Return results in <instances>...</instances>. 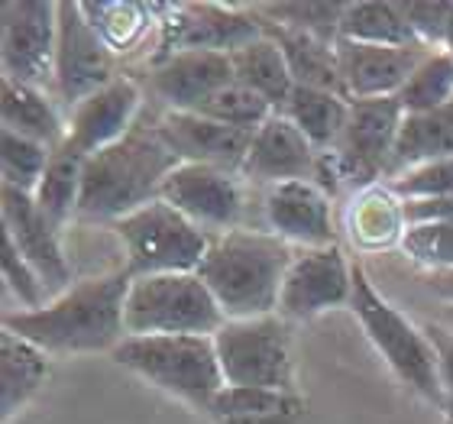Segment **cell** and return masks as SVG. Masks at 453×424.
Wrapping results in <instances>:
<instances>
[{"mask_svg": "<svg viewBox=\"0 0 453 424\" xmlns=\"http://www.w3.org/2000/svg\"><path fill=\"white\" fill-rule=\"evenodd\" d=\"M437 159H453V101L427 113H405L395 152L388 159L386 181Z\"/></svg>", "mask_w": 453, "mask_h": 424, "instance_id": "7402d4cb", "label": "cell"}, {"mask_svg": "<svg viewBox=\"0 0 453 424\" xmlns=\"http://www.w3.org/2000/svg\"><path fill=\"white\" fill-rule=\"evenodd\" d=\"M349 308L359 318L366 337L372 340V347L382 353V359L408 389H415L418 396L431 398V402H444V389H441V376H437V357L425 328L411 324L395 305H388L359 263H353Z\"/></svg>", "mask_w": 453, "mask_h": 424, "instance_id": "8992f818", "label": "cell"}, {"mask_svg": "<svg viewBox=\"0 0 453 424\" xmlns=\"http://www.w3.org/2000/svg\"><path fill=\"white\" fill-rule=\"evenodd\" d=\"M279 113H285L308 136V143H311L314 150L321 152V156H327L337 146L343 127H347L349 97L334 95V91H321V88L295 85L288 104Z\"/></svg>", "mask_w": 453, "mask_h": 424, "instance_id": "83f0119b", "label": "cell"}, {"mask_svg": "<svg viewBox=\"0 0 453 424\" xmlns=\"http://www.w3.org/2000/svg\"><path fill=\"white\" fill-rule=\"evenodd\" d=\"M162 13L159 49L150 62L172 52H236L265 33L250 7H220V4H169L156 7Z\"/></svg>", "mask_w": 453, "mask_h": 424, "instance_id": "8fae6325", "label": "cell"}, {"mask_svg": "<svg viewBox=\"0 0 453 424\" xmlns=\"http://www.w3.org/2000/svg\"><path fill=\"white\" fill-rule=\"evenodd\" d=\"M91 27L104 36V42L113 52L136 46L152 27L156 7L150 4H81Z\"/></svg>", "mask_w": 453, "mask_h": 424, "instance_id": "1f68e13d", "label": "cell"}, {"mask_svg": "<svg viewBox=\"0 0 453 424\" xmlns=\"http://www.w3.org/2000/svg\"><path fill=\"white\" fill-rule=\"evenodd\" d=\"M85 162L88 156L72 146V143H58L49 166L42 172V181L33 191L36 208L62 230V227L78 217V204H81V185H85Z\"/></svg>", "mask_w": 453, "mask_h": 424, "instance_id": "4316f807", "label": "cell"}, {"mask_svg": "<svg viewBox=\"0 0 453 424\" xmlns=\"http://www.w3.org/2000/svg\"><path fill=\"white\" fill-rule=\"evenodd\" d=\"M214 347L226 386L295 392L292 340L282 314L226 320L214 334Z\"/></svg>", "mask_w": 453, "mask_h": 424, "instance_id": "ba28073f", "label": "cell"}, {"mask_svg": "<svg viewBox=\"0 0 453 424\" xmlns=\"http://www.w3.org/2000/svg\"><path fill=\"white\" fill-rule=\"evenodd\" d=\"M111 230L123 243V269L140 275H165V273H198L214 236L204 234L198 224L175 211L169 201H150L140 211L113 220Z\"/></svg>", "mask_w": 453, "mask_h": 424, "instance_id": "52a82bcc", "label": "cell"}, {"mask_svg": "<svg viewBox=\"0 0 453 424\" xmlns=\"http://www.w3.org/2000/svg\"><path fill=\"white\" fill-rule=\"evenodd\" d=\"M117 52L91 27L81 4H58V49H56V101L72 111L85 97L117 81Z\"/></svg>", "mask_w": 453, "mask_h": 424, "instance_id": "7c38bea8", "label": "cell"}, {"mask_svg": "<svg viewBox=\"0 0 453 424\" xmlns=\"http://www.w3.org/2000/svg\"><path fill=\"white\" fill-rule=\"evenodd\" d=\"M0 175H4V189H17L33 195L36 185L42 181V172L49 166L52 150L36 140H27L13 130H4L0 136Z\"/></svg>", "mask_w": 453, "mask_h": 424, "instance_id": "e575fe53", "label": "cell"}, {"mask_svg": "<svg viewBox=\"0 0 453 424\" xmlns=\"http://www.w3.org/2000/svg\"><path fill=\"white\" fill-rule=\"evenodd\" d=\"M195 113L211 117V120H218V123H226V127H236V130L256 133L273 113H279V111H273V104L263 101L256 91H250V88L236 85L234 81V85L214 91V95H211Z\"/></svg>", "mask_w": 453, "mask_h": 424, "instance_id": "d590c367", "label": "cell"}, {"mask_svg": "<svg viewBox=\"0 0 453 424\" xmlns=\"http://www.w3.org/2000/svg\"><path fill=\"white\" fill-rule=\"evenodd\" d=\"M234 66L226 52H172L150 62L152 97L165 111H198L214 91L234 85Z\"/></svg>", "mask_w": 453, "mask_h": 424, "instance_id": "ffe728a7", "label": "cell"}, {"mask_svg": "<svg viewBox=\"0 0 453 424\" xmlns=\"http://www.w3.org/2000/svg\"><path fill=\"white\" fill-rule=\"evenodd\" d=\"M318 169H321V152L314 150L308 136L285 113H273L253 133L250 156L240 175L246 181L273 189L282 181H314Z\"/></svg>", "mask_w": 453, "mask_h": 424, "instance_id": "d6986e66", "label": "cell"}, {"mask_svg": "<svg viewBox=\"0 0 453 424\" xmlns=\"http://www.w3.org/2000/svg\"><path fill=\"white\" fill-rule=\"evenodd\" d=\"M444 49L450 52V58H453V13H450V27H447V36H444Z\"/></svg>", "mask_w": 453, "mask_h": 424, "instance_id": "f6af8a7d", "label": "cell"}, {"mask_svg": "<svg viewBox=\"0 0 453 424\" xmlns=\"http://www.w3.org/2000/svg\"><path fill=\"white\" fill-rule=\"evenodd\" d=\"M152 130L159 133V140L181 162L218 166L226 172H243L250 143H253V133L226 127V123L201 117L195 111H165L152 123Z\"/></svg>", "mask_w": 453, "mask_h": 424, "instance_id": "e0dca14e", "label": "cell"}, {"mask_svg": "<svg viewBox=\"0 0 453 424\" xmlns=\"http://www.w3.org/2000/svg\"><path fill=\"white\" fill-rule=\"evenodd\" d=\"M49 376V353L36 343L7 334L0 337V382H4V421L23 412Z\"/></svg>", "mask_w": 453, "mask_h": 424, "instance_id": "f1b7e54d", "label": "cell"}, {"mask_svg": "<svg viewBox=\"0 0 453 424\" xmlns=\"http://www.w3.org/2000/svg\"><path fill=\"white\" fill-rule=\"evenodd\" d=\"M159 198L169 201L172 208L181 211L191 224H198L211 236L243 227L246 195L240 172L181 162L179 169L165 179Z\"/></svg>", "mask_w": 453, "mask_h": 424, "instance_id": "4fadbf2b", "label": "cell"}, {"mask_svg": "<svg viewBox=\"0 0 453 424\" xmlns=\"http://www.w3.org/2000/svg\"><path fill=\"white\" fill-rule=\"evenodd\" d=\"M265 29V36H273L279 42V49L288 58V68H292L295 85L302 88H321V91H334V95H343V78H340L337 68V52H334V42L321 36H311V33H298V29H285L273 27L259 19Z\"/></svg>", "mask_w": 453, "mask_h": 424, "instance_id": "d4e9b609", "label": "cell"}, {"mask_svg": "<svg viewBox=\"0 0 453 424\" xmlns=\"http://www.w3.org/2000/svg\"><path fill=\"white\" fill-rule=\"evenodd\" d=\"M434 320L453 330V305H437V318Z\"/></svg>", "mask_w": 453, "mask_h": 424, "instance_id": "ee69618b", "label": "cell"}, {"mask_svg": "<svg viewBox=\"0 0 453 424\" xmlns=\"http://www.w3.org/2000/svg\"><path fill=\"white\" fill-rule=\"evenodd\" d=\"M111 357L123 369H130L198 412H211L214 398L226 386L214 337H195V334L123 337Z\"/></svg>", "mask_w": 453, "mask_h": 424, "instance_id": "277c9868", "label": "cell"}, {"mask_svg": "<svg viewBox=\"0 0 453 424\" xmlns=\"http://www.w3.org/2000/svg\"><path fill=\"white\" fill-rule=\"evenodd\" d=\"M398 246H402V253L415 266H421L425 273L453 269V220L405 227Z\"/></svg>", "mask_w": 453, "mask_h": 424, "instance_id": "8d00e7d4", "label": "cell"}, {"mask_svg": "<svg viewBox=\"0 0 453 424\" xmlns=\"http://www.w3.org/2000/svg\"><path fill=\"white\" fill-rule=\"evenodd\" d=\"M334 52L347 97L363 101V97H395L411 72L421 66V58L431 52V46H372V42L337 39Z\"/></svg>", "mask_w": 453, "mask_h": 424, "instance_id": "2e32d148", "label": "cell"}, {"mask_svg": "<svg viewBox=\"0 0 453 424\" xmlns=\"http://www.w3.org/2000/svg\"><path fill=\"white\" fill-rule=\"evenodd\" d=\"M133 275L127 269L95 275L75 282L68 292L36 308V312H7L4 330L36 343L46 353H113L127 337L123 305Z\"/></svg>", "mask_w": 453, "mask_h": 424, "instance_id": "6da1fadb", "label": "cell"}, {"mask_svg": "<svg viewBox=\"0 0 453 424\" xmlns=\"http://www.w3.org/2000/svg\"><path fill=\"white\" fill-rule=\"evenodd\" d=\"M208 415L218 424H298L304 415V398L282 389L224 386Z\"/></svg>", "mask_w": 453, "mask_h": 424, "instance_id": "cb8c5ba5", "label": "cell"}, {"mask_svg": "<svg viewBox=\"0 0 453 424\" xmlns=\"http://www.w3.org/2000/svg\"><path fill=\"white\" fill-rule=\"evenodd\" d=\"M337 39L372 42V46H425L408 19L405 4H379V0L347 4Z\"/></svg>", "mask_w": 453, "mask_h": 424, "instance_id": "f546056e", "label": "cell"}, {"mask_svg": "<svg viewBox=\"0 0 453 424\" xmlns=\"http://www.w3.org/2000/svg\"><path fill=\"white\" fill-rule=\"evenodd\" d=\"M263 214L269 234L282 236L285 243L318 250L334 246L331 198L318 181H282L265 189Z\"/></svg>", "mask_w": 453, "mask_h": 424, "instance_id": "44dd1931", "label": "cell"}, {"mask_svg": "<svg viewBox=\"0 0 453 424\" xmlns=\"http://www.w3.org/2000/svg\"><path fill=\"white\" fill-rule=\"evenodd\" d=\"M0 120L4 130H13L27 140H36L49 150L65 143V120L58 117L56 104L46 91L29 85H17L4 78V95H0Z\"/></svg>", "mask_w": 453, "mask_h": 424, "instance_id": "484cf974", "label": "cell"}, {"mask_svg": "<svg viewBox=\"0 0 453 424\" xmlns=\"http://www.w3.org/2000/svg\"><path fill=\"white\" fill-rule=\"evenodd\" d=\"M405 214H402V201L388 189L382 191H363L353 208V236L363 246L388 243V240H402L405 234Z\"/></svg>", "mask_w": 453, "mask_h": 424, "instance_id": "d6a6232c", "label": "cell"}, {"mask_svg": "<svg viewBox=\"0 0 453 424\" xmlns=\"http://www.w3.org/2000/svg\"><path fill=\"white\" fill-rule=\"evenodd\" d=\"M250 10L259 19L269 17L265 23H273V27L298 29V33H311L327 42H337L347 4H259Z\"/></svg>", "mask_w": 453, "mask_h": 424, "instance_id": "836d02e7", "label": "cell"}, {"mask_svg": "<svg viewBox=\"0 0 453 424\" xmlns=\"http://www.w3.org/2000/svg\"><path fill=\"white\" fill-rule=\"evenodd\" d=\"M142 107V88L136 78L120 75L97 95L85 97L65 117V143H72L81 156H95L136 127V113Z\"/></svg>", "mask_w": 453, "mask_h": 424, "instance_id": "ac0fdd59", "label": "cell"}, {"mask_svg": "<svg viewBox=\"0 0 453 424\" xmlns=\"http://www.w3.org/2000/svg\"><path fill=\"white\" fill-rule=\"evenodd\" d=\"M58 4L7 0L0 7V56L4 78L46 91L56 81Z\"/></svg>", "mask_w": 453, "mask_h": 424, "instance_id": "9c48e42d", "label": "cell"}, {"mask_svg": "<svg viewBox=\"0 0 453 424\" xmlns=\"http://www.w3.org/2000/svg\"><path fill=\"white\" fill-rule=\"evenodd\" d=\"M226 324L218 298L198 273L140 275L130 282L123 305L127 337H159V334H195L214 337Z\"/></svg>", "mask_w": 453, "mask_h": 424, "instance_id": "5b68a950", "label": "cell"}, {"mask_svg": "<svg viewBox=\"0 0 453 424\" xmlns=\"http://www.w3.org/2000/svg\"><path fill=\"white\" fill-rule=\"evenodd\" d=\"M402 123H405V111L395 97L349 101L347 127L340 133L337 146L327 152L334 175L359 181V185H366L372 179H386Z\"/></svg>", "mask_w": 453, "mask_h": 424, "instance_id": "30bf717a", "label": "cell"}, {"mask_svg": "<svg viewBox=\"0 0 453 424\" xmlns=\"http://www.w3.org/2000/svg\"><path fill=\"white\" fill-rule=\"evenodd\" d=\"M386 189L398 201L453 198V159H437V162H425V166H415V169L388 179Z\"/></svg>", "mask_w": 453, "mask_h": 424, "instance_id": "74e56055", "label": "cell"}, {"mask_svg": "<svg viewBox=\"0 0 453 424\" xmlns=\"http://www.w3.org/2000/svg\"><path fill=\"white\" fill-rule=\"evenodd\" d=\"M402 214H405V224L408 227H418V224H444V220H453V198L402 201Z\"/></svg>", "mask_w": 453, "mask_h": 424, "instance_id": "b9f144b4", "label": "cell"}, {"mask_svg": "<svg viewBox=\"0 0 453 424\" xmlns=\"http://www.w3.org/2000/svg\"><path fill=\"white\" fill-rule=\"evenodd\" d=\"M421 328H425L427 340H431V347H434L437 376H441L444 398H450V405H453V330L444 328V324H437V320H427Z\"/></svg>", "mask_w": 453, "mask_h": 424, "instance_id": "60d3db41", "label": "cell"}, {"mask_svg": "<svg viewBox=\"0 0 453 424\" xmlns=\"http://www.w3.org/2000/svg\"><path fill=\"white\" fill-rule=\"evenodd\" d=\"M405 113H427L453 101V58L447 49H431L395 95Z\"/></svg>", "mask_w": 453, "mask_h": 424, "instance_id": "4dcf8cb0", "label": "cell"}, {"mask_svg": "<svg viewBox=\"0 0 453 424\" xmlns=\"http://www.w3.org/2000/svg\"><path fill=\"white\" fill-rule=\"evenodd\" d=\"M4 236L13 240L19 256L27 259L42 279L46 292L58 298L72 289V263L62 250L58 227L36 208L33 195L17 189H4Z\"/></svg>", "mask_w": 453, "mask_h": 424, "instance_id": "9a60e30c", "label": "cell"}, {"mask_svg": "<svg viewBox=\"0 0 453 424\" xmlns=\"http://www.w3.org/2000/svg\"><path fill=\"white\" fill-rule=\"evenodd\" d=\"M405 10H408V19H411L418 39L431 49H444L453 4H405Z\"/></svg>", "mask_w": 453, "mask_h": 424, "instance_id": "ab89813d", "label": "cell"}, {"mask_svg": "<svg viewBox=\"0 0 453 424\" xmlns=\"http://www.w3.org/2000/svg\"><path fill=\"white\" fill-rule=\"evenodd\" d=\"M0 266H4V282H7L10 292L17 295L23 312H36V308H46L52 302V295L46 292L36 269L19 256V250L13 246L10 236H4V259H0Z\"/></svg>", "mask_w": 453, "mask_h": 424, "instance_id": "f35d334b", "label": "cell"}, {"mask_svg": "<svg viewBox=\"0 0 453 424\" xmlns=\"http://www.w3.org/2000/svg\"><path fill=\"white\" fill-rule=\"evenodd\" d=\"M425 292L437 305H453V269H437V273H421Z\"/></svg>", "mask_w": 453, "mask_h": 424, "instance_id": "7bdbcfd3", "label": "cell"}, {"mask_svg": "<svg viewBox=\"0 0 453 424\" xmlns=\"http://www.w3.org/2000/svg\"><path fill=\"white\" fill-rule=\"evenodd\" d=\"M179 166L181 159L159 140L152 127H133L123 140L88 156L75 220L113 224L140 211L142 204L159 198L165 179Z\"/></svg>", "mask_w": 453, "mask_h": 424, "instance_id": "3957f363", "label": "cell"}, {"mask_svg": "<svg viewBox=\"0 0 453 424\" xmlns=\"http://www.w3.org/2000/svg\"><path fill=\"white\" fill-rule=\"evenodd\" d=\"M353 295V266L337 243L318 250H298L285 273L279 314L285 320H308L318 314L349 305Z\"/></svg>", "mask_w": 453, "mask_h": 424, "instance_id": "5bb4252c", "label": "cell"}, {"mask_svg": "<svg viewBox=\"0 0 453 424\" xmlns=\"http://www.w3.org/2000/svg\"><path fill=\"white\" fill-rule=\"evenodd\" d=\"M295 259L292 243L269 230L236 227L211 240L198 275L218 298L226 320L279 314L285 273Z\"/></svg>", "mask_w": 453, "mask_h": 424, "instance_id": "7a4b0ae2", "label": "cell"}, {"mask_svg": "<svg viewBox=\"0 0 453 424\" xmlns=\"http://www.w3.org/2000/svg\"><path fill=\"white\" fill-rule=\"evenodd\" d=\"M230 66H234L236 85L256 91L263 101L273 104V111H282L288 104V97L295 91V78L292 68H288V58L273 36L263 33L259 39L230 52Z\"/></svg>", "mask_w": 453, "mask_h": 424, "instance_id": "603a6c76", "label": "cell"}]
</instances>
